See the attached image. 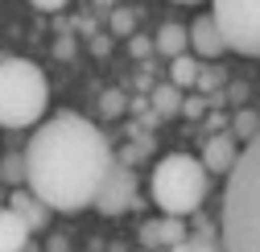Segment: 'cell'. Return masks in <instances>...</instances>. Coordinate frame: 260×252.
I'll list each match as a JSON object with an SVG mask.
<instances>
[{
  "label": "cell",
  "mask_w": 260,
  "mask_h": 252,
  "mask_svg": "<svg viewBox=\"0 0 260 252\" xmlns=\"http://www.w3.org/2000/svg\"><path fill=\"white\" fill-rule=\"evenodd\" d=\"M21 157H25V191L42 207L62 215L87 211L116 162L112 141L87 116L75 112L42 120Z\"/></svg>",
  "instance_id": "1"
},
{
  "label": "cell",
  "mask_w": 260,
  "mask_h": 252,
  "mask_svg": "<svg viewBox=\"0 0 260 252\" xmlns=\"http://www.w3.org/2000/svg\"><path fill=\"white\" fill-rule=\"evenodd\" d=\"M219 240L223 252H260V133L244 141L236 166L227 170Z\"/></svg>",
  "instance_id": "2"
},
{
  "label": "cell",
  "mask_w": 260,
  "mask_h": 252,
  "mask_svg": "<svg viewBox=\"0 0 260 252\" xmlns=\"http://www.w3.org/2000/svg\"><path fill=\"white\" fill-rule=\"evenodd\" d=\"M50 108L46 71L29 58H0V129H29L42 124Z\"/></svg>",
  "instance_id": "3"
},
{
  "label": "cell",
  "mask_w": 260,
  "mask_h": 252,
  "mask_svg": "<svg viewBox=\"0 0 260 252\" xmlns=\"http://www.w3.org/2000/svg\"><path fill=\"white\" fill-rule=\"evenodd\" d=\"M211 195V174L203 170L199 157L190 153H166L153 170V203L161 207V215L186 219L194 211H203Z\"/></svg>",
  "instance_id": "4"
},
{
  "label": "cell",
  "mask_w": 260,
  "mask_h": 252,
  "mask_svg": "<svg viewBox=\"0 0 260 252\" xmlns=\"http://www.w3.org/2000/svg\"><path fill=\"white\" fill-rule=\"evenodd\" d=\"M211 21L227 50L260 58V0H211Z\"/></svg>",
  "instance_id": "5"
},
{
  "label": "cell",
  "mask_w": 260,
  "mask_h": 252,
  "mask_svg": "<svg viewBox=\"0 0 260 252\" xmlns=\"http://www.w3.org/2000/svg\"><path fill=\"white\" fill-rule=\"evenodd\" d=\"M133 203H137V174H133V166L112 162V170H108V178H104V186H100V195H95L91 207L100 215H124Z\"/></svg>",
  "instance_id": "6"
},
{
  "label": "cell",
  "mask_w": 260,
  "mask_h": 252,
  "mask_svg": "<svg viewBox=\"0 0 260 252\" xmlns=\"http://www.w3.org/2000/svg\"><path fill=\"white\" fill-rule=\"evenodd\" d=\"M236 157H240V141L223 129V133H211V137L203 141V157H199V162H203V170L215 178V174H227V170H232Z\"/></svg>",
  "instance_id": "7"
},
{
  "label": "cell",
  "mask_w": 260,
  "mask_h": 252,
  "mask_svg": "<svg viewBox=\"0 0 260 252\" xmlns=\"http://www.w3.org/2000/svg\"><path fill=\"white\" fill-rule=\"evenodd\" d=\"M186 236H190L186 219H174V215H161V219H153V224L141 228V240H145V248H153V252H174Z\"/></svg>",
  "instance_id": "8"
},
{
  "label": "cell",
  "mask_w": 260,
  "mask_h": 252,
  "mask_svg": "<svg viewBox=\"0 0 260 252\" xmlns=\"http://www.w3.org/2000/svg\"><path fill=\"white\" fill-rule=\"evenodd\" d=\"M186 38H190V54H194V58L219 62V58L227 54V46H223V38H219V29H215L211 13H203L194 25H186Z\"/></svg>",
  "instance_id": "9"
},
{
  "label": "cell",
  "mask_w": 260,
  "mask_h": 252,
  "mask_svg": "<svg viewBox=\"0 0 260 252\" xmlns=\"http://www.w3.org/2000/svg\"><path fill=\"white\" fill-rule=\"evenodd\" d=\"M9 211L21 219V224L29 228V236H34V232H46V219H50V207H42L34 195H29L25 191V186H21V191H13V203H9Z\"/></svg>",
  "instance_id": "10"
},
{
  "label": "cell",
  "mask_w": 260,
  "mask_h": 252,
  "mask_svg": "<svg viewBox=\"0 0 260 252\" xmlns=\"http://www.w3.org/2000/svg\"><path fill=\"white\" fill-rule=\"evenodd\" d=\"M153 50L161 54V58H182V54H190V38H186V25H178V21H166L157 29V38H153Z\"/></svg>",
  "instance_id": "11"
},
{
  "label": "cell",
  "mask_w": 260,
  "mask_h": 252,
  "mask_svg": "<svg viewBox=\"0 0 260 252\" xmlns=\"http://www.w3.org/2000/svg\"><path fill=\"white\" fill-rule=\"evenodd\" d=\"M25 244H29V228L9 207H0V252H25Z\"/></svg>",
  "instance_id": "12"
},
{
  "label": "cell",
  "mask_w": 260,
  "mask_h": 252,
  "mask_svg": "<svg viewBox=\"0 0 260 252\" xmlns=\"http://www.w3.org/2000/svg\"><path fill=\"white\" fill-rule=\"evenodd\" d=\"M149 108H153V116H157V120H174V116L182 112V91H178V87H170V83L153 87Z\"/></svg>",
  "instance_id": "13"
},
{
  "label": "cell",
  "mask_w": 260,
  "mask_h": 252,
  "mask_svg": "<svg viewBox=\"0 0 260 252\" xmlns=\"http://www.w3.org/2000/svg\"><path fill=\"white\" fill-rule=\"evenodd\" d=\"M174 252H223V240H219V228H199L190 232Z\"/></svg>",
  "instance_id": "14"
},
{
  "label": "cell",
  "mask_w": 260,
  "mask_h": 252,
  "mask_svg": "<svg viewBox=\"0 0 260 252\" xmlns=\"http://www.w3.org/2000/svg\"><path fill=\"white\" fill-rule=\"evenodd\" d=\"M194 79H199V58H194V54H182V58H174V62H170V87L190 91V87H194Z\"/></svg>",
  "instance_id": "15"
},
{
  "label": "cell",
  "mask_w": 260,
  "mask_h": 252,
  "mask_svg": "<svg viewBox=\"0 0 260 252\" xmlns=\"http://www.w3.org/2000/svg\"><path fill=\"white\" fill-rule=\"evenodd\" d=\"M0 182L13 186V191L25 186V157L21 153H5V157H0Z\"/></svg>",
  "instance_id": "16"
},
{
  "label": "cell",
  "mask_w": 260,
  "mask_h": 252,
  "mask_svg": "<svg viewBox=\"0 0 260 252\" xmlns=\"http://www.w3.org/2000/svg\"><path fill=\"white\" fill-rule=\"evenodd\" d=\"M227 83V71L219 67V62H211V67H199V79H194V91L199 96H211L215 87H223Z\"/></svg>",
  "instance_id": "17"
},
{
  "label": "cell",
  "mask_w": 260,
  "mask_h": 252,
  "mask_svg": "<svg viewBox=\"0 0 260 252\" xmlns=\"http://www.w3.org/2000/svg\"><path fill=\"white\" fill-rule=\"evenodd\" d=\"M227 133H232L236 141H252V137L260 133V116H256V112H248V108H244V112H236V116H232V129H227Z\"/></svg>",
  "instance_id": "18"
},
{
  "label": "cell",
  "mask_w": 260,
  "mask_h": 252,
  "mask_svg": "<svg viewBox=\"0 0 260 252\" xmlns=\"http://www.w3.org/2000/svg\"><path fill=\"white\" fill-rule=\"evenodd\" d=\"M211 108H207V96H199V91H194V96H182V112L178 116H186V120H203Z\"/></svg>",
  "instance_id": "19"
},
{
  "label": "cell",
  "mask_w": 260,
  "mask_h": 252,
  "mask_svg": "<svg viewBox=\"0 0 260 252\" xmlns=\"http://www.w3.org/2000/svg\"><path fill=\"white\" fill-rule=\"evenodd\" d=\"M124 91H104V96H100V112L112 120V116H124Z\"/></svg>",
  "instance_id": "20"
},
{
  "label": "cell",
  "mask_w": 260,
  "mask_h": 252,
  "mask_svg": "<svg viewBox=\"0 0 260 252\" xmlns=\"http://www.w3.org/2000/svg\"><path fill=\"white\" fill-rule=\"evenodd\" d=\"M149 153H153V137H141V141H137L133 149H124V153L116 157V162H124V166H133L137 157H149Z\"/></svg>",
  "instance_id": "21"
},
{
  "label": "cell",
  "mask_w": 260,
  "mask_h": 252,
  "mask_svg": "<svg viewBox=\"0 0 260 252\" xmlns=\"http://www.w3.org/2000/svg\"><path fill=\"white\" fill-rule=\"evenodd\" d=\"M133 25H137V17L128 13V9H116L112 13V29H116V34H133Z\"/></svg>",
  "instance_id": "22"
},
{
  "label": "cell",
  "mask_w": 260,
  "mask_h": 252,
  "mask_svg": "<svg viewBox=\"0 0 260 252\" xmlns=\"http://www.w3.org/2000/svg\"><path fill=\"white\" fill-rule=\"evenodd\" d=\"M128 50H133V58H145V54L153 50V38H141V34H133V38H128Z\"/></svg>",
  "instance_id": "23"
},
{
  "label": "cell",
  "mask_w": 260,
  "mask_h": 252,
  "mask_svg": "<svg viewBox=\"0 0 260 252\" xmlns=\"http://www.w3.org/2000/svg\"><path fill=\"white\" fill-rule=\"evenodd\" d=\"M34 9H42V13H58V9H67V0H29Z\"/></svg>",
  "instance_id": "24"
},
{
  "label": "cell",
  "mask_w": 260,
  "mask_h": 252,
  "mask_svg": "<svg viewBox=\"0 0 260 252\" xmlns=\"http://www.w3.org/2000/svg\"><path fill=\"white\" fill-rule=\"evenodd\" d=\"M207 129H211V133H223V129H227V116L211 112V116H207Z\"/></svg>",
  "instance_id": "25"
},
{
  "label": "cell",
  "mask_w": 260,
  "mask_h": 252,
  "mask_svg": "<svg viewBox=\"0 0 260 252\" xmlns=\"http://www.w3.org/2000/svg\"><path fill=\"white\" fill-rule=\"evenodd\" d=\"M227 96H232V100H244V96H248V87H240V83H232V87H227Z\"/></svg>",
  "instance_id": "26"
},
{
  "label": "cell",
  "mask_w": 260,
  "mask_h": 252,
  "mask_svg": "<svg viewBox=\"0 0 260 252\" xmlns=\"http://www.w3.org/2000/svg\"><path fill=\"white\" fill-rule=\"evenodd\" d=\"M178 5H199V0H178Z\"/></svg>",
  "instance_id": "27"
},
{
  "label": "cell",
  "mask_w": 260,
  "mask_h": 252,
  "mask_svg": "<svg viewBox=\"0 0 260 252\" xmlns=\"http://www.w3.org/2000/svg\"><path fill=\"white\" fill-rule=\"evenodd\" d=\"M100 5H108V0H100Z\"/></svg>",
  "instance_id": "28"
}]
</instances>
